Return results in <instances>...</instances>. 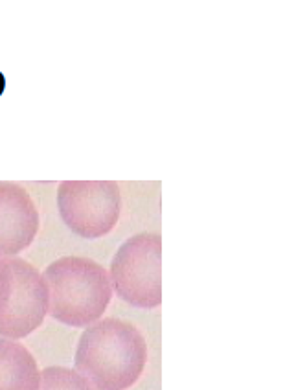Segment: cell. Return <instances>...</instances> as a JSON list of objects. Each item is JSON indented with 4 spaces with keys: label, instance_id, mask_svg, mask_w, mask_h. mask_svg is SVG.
<instances>
[{
    "label": "cell",
    "instance_id": "6da1fadb",
    "mask_svg": "<svg viewBox=\"0 0 307 390\" xmlns=\"http://www.w3.org/2000/svg\"><path fill=\"white\" fill-rule=\"evenodd\" d=\"M147 344L131 322L101 319L79 337L74 366L93 390H128L140 379Z\"/></svg>",
    "mask_w": 307,
    "mask_h": 390
},
{
    "label": "cell",
    "instance_id": "7a4b0ae2",
    "mask_svg": "<svg viewBox=\"0 0 307 390\" xmlns=\"http://www.w3.org/2000/svg\"><path fill=\"white\" fill-rule=\"evenodd\" d=\"M48 285V315L72 328L101 319L113 298V284L103 265L90 258L65 256L44 269Z\"/></svg>",
    "mask_w": 307,
    "mask_h": 390
},
{
    "label": "cell",
    "instance_id": "3957f363",
    "mask_svg": "<svg viewBox=\"0 0 307 390\" xmlns=\"http://www.w3.org/2000/svg\"><path fill=\"white\" fill-rule=\"evenodd\" d=\"M48 315V285L26 260L0 258V337L24 339Z\"/></svg>",
    "mask_w": 307,
    "mask_h": 390
},
{
    "label": "cell",
    "instance_id": "277c9868",
    "mask_svg": "<svg viewBox=\"0 0 307 390\" xmlns=\"http://www.w3.org/2000/svg\"><path fill=\"white\" fill-rule=\"evenodd\" d=\"M110 284L122 300L142 309L162 304V237L155 232L131 236L110 262Z\"/></svg>",
    "mask_w": 307,
    "mask_h": 390
},
{
    "label": "cell",
    "instance_id": "5b68a950",
    "mask_svg": "<svg viewBox=\"0 0 307 390\" xmlns=\"http://www.w3.org/2000/svg\"><path fill=\"white\" fill-rule=\"evenodd\" d=\"M58 208L72 232L96 240L118 223L122 193L115 180H63L58 188Z\"/></svg>",
    "mask_w": 307,
    "mask_h": 390
},
{
    "label": "cell",
    "instance_id": "8992f818",
    "mask_svg": "<svg viewBox=\"0 0 307 390\" xmlns=\"http://www.w3.org/2000/svg\"><path fill=\"white\" fill-rule=\"evenodd\" d=\"M39 210L26 188L0 180V258H14L33 243Z\"/></svg>",
    "mask_w": 307,
    "mask_h": 390
},
{
    "label": "cell",
    "instance_id": "52a82bcc",
    "mask_svg": "<svg viewBox=\"0 0 307 390\" xmlns=\"http://www.w3.org/2000/svg\"><path fill=\"white\" fill-rule=\"evenodd\" d=\"M41 370L26 347L0 337V390H39Z\"/></svg>",
    "mask_w": 307,
    "mask_h": 390
},
{
    "label": "cell",
    "instance_id": "ba28073f",
    "mask_svg": "<svg viewBox=\"0 0 307 390\" xmlns=\"http://www.w3.org/2000/svg\"><path fill=\"white\" fill-rule=\"evenodd\" d=\"M39 390H93L87 379L65 366H48L41 372Z\"/></svg>",
    "mask_w": 307,
    "mask_h": 390
}]
</instances>
